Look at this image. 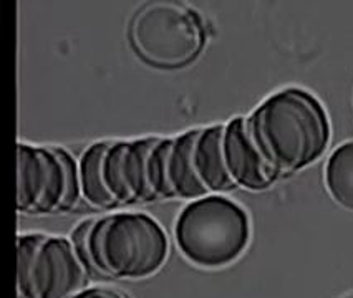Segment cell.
<instances>
[{"label": "cell", "mask_w": 353, "mask_h": 298, "mask_svg": "<svg viewBox=\"0 0 353 298\" xmlns=\"http://www.w3.org/2000/svg\"><path fill=\"white\" fill-rule=\"evenodd\" d=\"M72 242L90 273L108 279H146L158 272L170 255L164 228L141 212L85 220L73 231Z\"/></svg>", "instance_id": "cell-1"}, {"label": "cell", "mask_w": 353, "mask_h": 298, "mask_svg": "<svg viewBox=\"0 0 353 298\" xmlns=\"http://www.w3.org/2000/svg\"><path fill=\"white\" fill-rule=\"evenodd\" d=\"M248 121L259 149L279 174L312 164L322 156L330 138L323 106L299 88L269 96Z\"/></svg>", "instance_id": "cell-2"}, {"label": "cell", "mask_w": 353, "mask_h": 298, "mask_svg": "<svg viewBox=\"0 0 353 298\" xmlns=\"http://www.w3.org/2000/svg\"><path fill=\"white\" fill-rule=\"evenodd\" d=\"M249 239L248 212L223 195H209L188 204L174 226L179 252L203 268L232 264L244 254Z\"/></svg>", "instance_id": "cell-3"}, {"label": "cell", "mask_w": 353, "mask_h": 298, "mask_svg": "<svg viewBox=\"0 0 353 298\" xmlns=\"http://www.w3.org/2000/svg\"><path fill=\"white\" fill-rule=\"evenodd\" d=\"M208 30L199 14L178 2H150L130 20L131 48L158 68H181L203 52Z\"/></svg>", "instance_id": "cell-4"}, {"label": "cell", "mask_w": 353, "mask_h": 298, "mask_svg": "<svg viewBox=\"0 0 353 298\" xmlns=\"http://www.w3.org/2000/svg\"><path fill=\"white\" fill-rule=\"evenodd\" d=\"M88 273L75 244L63 237L19 235L17 298H72L85 290Z\"/></svg>", "instance_id": "cell-5"}, {"label": "cell", "mask_w": 353, "mask_h": 298, "mask_svg": "<svg viewBox=\"0 0 353 298\" xmlns=\"http://www.w3.org/2000/svg\"><path fill=\"white\" fill-rule=\"evenodd\" d=\"M78 164L67 151L19 142L17 211L53 214L68 211L80 195Z\"/></svg>", "instance_id": "cell-6"}, {"label": "cell", "mask_w": 353, "mask_h": 298, "mask_svg": "<svg viewBox=\"0 0 353 298\" xmlns=\"http://www.w3.org/2000/svg\"><path fill=\"white\" fill-rule=\"evenodd\" d=\"M159 138L108 141L101 173L106 189L120 206L158 201L154 151Z\"/></svg>", "instance_id": "cell-7"}, {"label": "cell", "mask_w": 353, "mask_h": 298, "mask_svg": "<svg viewBox=\"0 0 353 298\" xmlns=\"http://www.w3.org/2000/svg\"><path fill=\"white\" fill-rule=\"evenodd\" d=\"M221 153L225 173L234 187L241 186L261 191L269 187L281 175L269 164L254 141L248 118H234L224 125Z\"/></svg>", "instance_id": "cell-8"}, {"label": "cell", "mask_w": 353, "mask_h": 298, "mask_svg": "<svg viewBox=\"0 0 353 298\" xmlns=\"http://www.w3.org/2000/svg\"><path fill=\"white\" fill-rule=\"evenodd\" d=\"M224 125L209 126L198 129L194 151H192V164L199 182L206 193L232 189L234 184L229 179L221 153V138H223Z\"/></svg>", "instance_id": "cell-9"}, {"label": "cell", "mask_w": 353, "mask_h": 298, "mask_svg": "<svg viewBox=\"0 0 353 298\" xmlns=\"http://www.w3.org/2000/svg\"><path fill=\"white\" fill-rule=\"evenodd\" d=\"M106 145H108V141L90 146L81 156L80 164H78L81 195L90 206H95L98 209H114V207H118V204L113 201L108 189H106L103 173H101V161H103Z\"/></svg>", "instance_id": "cell-10"}, {"label": "cell", "mask_w": 353, "mask_h": 298, "mask_svg": "<svg viewBox=\"0 0 353 298\" xmlns=\"http://www.w3.org/2000/svg\"><path fill=\"white\" fill-rule=\"evenodd\" d=\"M325 186L335 202L353 211V141L343 142L328 158Z\"/></svg>", "instance_id": "cell-11"}, {"label": "cell", "mask_w": 353, "mask_h": 298, "mask_svg": "<svg viewBox=\"0 0 353 298\" xmlns=\"http://www.w3.org/2000/svg\"><path fill=\"white\" fill-rule=\"evenodd\" d=\"M72 298H128L125 293L118 292V290H112V288H85L81 290L80 293L73 295Z\"/></svg>", "instance_id": "cell-12"}, {"label": "cell", "mask_w": 353, "mask_h": 298, "mask_svg": "<svg viewBox=\"0 0 353 298\" xmlns=\"http://www.w3.org/2000/svg\"><path fill=\"white\" fill-rule=\"evenodd\" d=\"M343 298H353V295H348V297H343Z\"/></svg>", "instance_id": "cell-13"}]
</instances>
